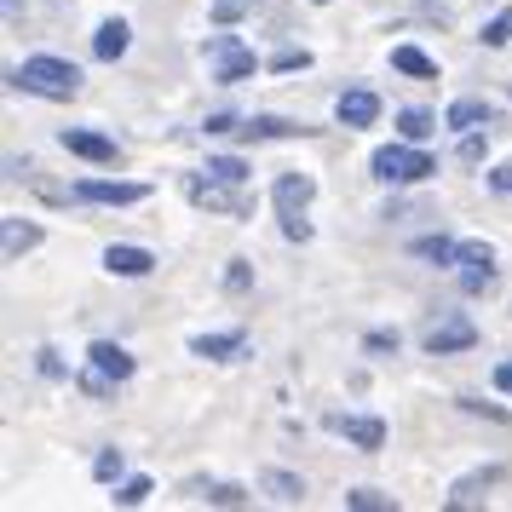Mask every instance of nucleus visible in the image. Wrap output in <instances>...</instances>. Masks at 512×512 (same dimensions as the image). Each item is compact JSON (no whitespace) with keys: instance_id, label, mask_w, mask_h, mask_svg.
I'll list each match as a JSON object with an SVG mask.
<instances>
[{"instance_id":"nucleus-1","label":"nucleus","mask_w":512,"mask_h":512,"mask_svg":"<svg viewBox=\"0 0 512 512\" xmlns=\"http://www.w3.org/2000/svg\"><path fill=\"white\" fill-rule=\"evenodd\" d=\"M179 190H185L190 208H202V213H219V219H254V196H248L242 185H231V179H213L208 167H202V173H185Z\"/></svg>"},{"instance_id":"nucleus-2","label":"nucleus","mask_w":512,"mask_h":512,"mask_svg":"<svg viewBox=\"0 0 512 512\" xmlns=\"http://www.w3.org/2000/svg\"><path fill=\"white\" fill-rule=\"evenodd\" d=\"M12 87L35 93V98H75L81 93V70H75L70 58H24L12 70Z\"/></svg>"},{"instance_id":"nucleus-3","label":"nucleus","mask_w":512,"mask_h":512,"mask_svg":"<svg viewBox=\"0 0 512 512\" xmlns=\"http://www.w3.org/2000/svg\"><path fill=\"white\" fill-rule=\"evenodd\" d=\"M369 173L380 179V185H420V179L438 173V162H432L426 150H415V144H380L374 162H369Z\"/></svg>"},{"instance_id":"nucleus-4","label":"nucleus","mask_w":512,"mask_h":512,"mask_svg":"<svg viewBox=\"0 0 512 512\" xmlns=\"http://www.w3.org/2000/svg\"><path fill=\"white\" fill-rule=\"evenodd\" d=\"M208 64H213V81H219V87H236V81H248V75L259 70L254 47H242L236 35H213L208 41Z\"/></svg>"},{"instance_id":"nucleus-5","label":"nucleus","mask_w":512,"mask_h":512,"mask_svg":"<svg viewBox=\"0 0 512 512\" xmlns=\"http://www.w3.org/2000/svg\"><path fill=\"white\" fill-rule=\"evenodd\" d=\"M144 196H150V190L127 185V179H81V185H75V202H98V208H133Z\"/></svg>"},{"instance_id":"nucleus-6","label":"nucleus","mask_w":512,"mask_h":512,"mask_svg":"<svg viewBox=\"0 0 512 512\" xmlns=\"http://www.w3.org/2000/svg\"><path fill=\"white\" fill-rule=\"evenodd\" d=\"M478 346V328H472V317H443L432 334H426V357H455V351H472Z\"/></svg>"},{"instance_id":"nucleus-7","label":"nucleus","mask_w":512,"mask_h":512,"mask_svg":"<svg viewBox=\"0 0 512 512\" xmlns=\"http://www.w3.org/2000/svg\"><path fill=\"white\" fill-rule=\"evenodd\" d=\"M58 144H64L70 156H81V162H98V167L116 162V139H110V133H93V127H64Z\"/></svg>"},{"instance_id":"nucleus-8","label":"nucleus","mask_w":512,"mask_h":512,"mask_svg":"<svg viewBox=\"0 0 512 512\" xmlns=\"http://www.w3.org/2000/svg\"><path fill=\"white\" fill-rule=\"evenodd\" d=\"M328 432H340V438H351L363 455H374V449L386 443V420H374V415H328Z\"/></svg>"},{"instance_id":"nucleus-9","label":"nucleus","mask_w":512,"mask_h":512,"mask_svg":"<svg viewBox=\"0 0 512 512\" xmlns=\"http://www.w3.org/2000/svg\"><path fill=\"white\" fill-rule=\"evenodd\" d=\"M311 196H317V179H311V173H282L277 185H271V202H277L282 219H288V213H305Z\"/></svg>"},{"instance_id":"nucleus-10","label":"nucleus","mask_w":512,"mask_h":512,"mask_svg":"<svg viewBox=\"0 0 512 512\" xmlns=\"http://www.w3.org/2000/svg\"><path fill=\"white\" fill-rule=\"evenodd\" d=\"M104 271L110 277H150L156 271V254L150 248H133V242H116V248H104Z\"/></svg>"},{"instance_id":"nucleus-11","label":"nucleus","mask_w":512,"mask_h":512,"mask_svg":"<svg viewBox=\"0 0 512 512\" xmlns=\"http://www.w3.org/2000/svg\"><path fill=\"white\" fill-rule=\"evenodd\" d=\"M334 116H340V127H374L380 121V98L374 93H340V104H334Z\"/></svg>"},{"instance_id":"nucleus-12","label":"nucleus","mask_w":512,"mask_h":512,"mask_svg":"<svg viewBox=\"0 0 512 512\" xmlns=\"http://www.w3.org/2000/svg\"><path fill=\"white\" fill-rule=\"evenodd\" d=\"M248 144H265V139H300V133H311V127H300V121H282V116H254L236 127Z\"/></svg>"},{"instance_id":"nucleus-13","label":"nucleus","mask_w":512,"mask_h":512,"mask_svg":"<svg viewBox=\"0 0 512 512\" xmlns=\"http://www.w3.org/2000/svg\"><path fill=\"white\" fill-rule=\"evenodd\" d=\"M495 110H489L484 98H455L449 110H443V127H455V133H472V127H489Z\"/></svg>"},{"instance_id":"nucleus-14","label":"nucleus","mask_w":512,"mask_h":512,"mask_svg":"<svg viewBox=\"0 0 512 512\" xmlns=\"http://www.w3.org/2000/svg\"><path fill=\"white\" fill-rule=\"evenodd\" d=\"M127 41H133V29L121 24V18H104L98 35H93V58H98V64H116L121 52H127Z\"/></svg>"},{"instance_id":"nucleus-15","label":"nucleus","mask_w":512,"mask_h":512,"mask_svg":"<svg viewBox=\"0 0 512 512\" xmlns=\"http://www.w3.org/2000/svg\"><path fill=\"white\" fill-rule=\"evenodd\" d=\"M409 254L426 259V265H461V242L455 236H420V242H409Z\"/></svg>"},{"instance_id":"nucleus-16","label":"nucleus","mask_w":512,"mask_h":512,"mask_svg":"<svg viewBox=\"0 0 512 512\" xmlns=\"http://www.w3.org/2000/svg\"><path fill=\"white\" fill-rule=\"evenodd\" d=\"M489 484H501V466H489V472H472V478H461V484L449 489V507H478Z\"/></svg>"},{"instance_id":"nucleus-17","label":"nucleus","mask_w":512,"mask_h":512,"mask_svg":"<svg viewBox=\"0 0 512 512\" xmlns=\"http://www.w3.org/2000/svg\"><path fill=\"white\" fill-rule=\"evenodd\" d=\"M87 363H98V369L116 374V380H133V357L121 346H110V340H93V346H87Z\"/></svg>"},{"instance_id":"nucleus-18","label":"nucleus","mask_w":512,"mask_h":512,"mask_svg":"<svg viewBox=\"0 0 512 512\" xmlns=\"http://www.w3.org/2000/svg\"><path fill=\"white\" fill-rule=\"evenodd\" d=\"M259 489H265L271 501H282V507H300L305 501V478H294V472H265Z\"/></svg>"},{"instance_id":"nucleus-19","label":"nucleus","mask_w":512,"mask_h":512,"mask_svg":"<svg viewBox=\"0 0 512 512\" xmlns=\"http://www.w3.org/2000/svg\"><path fill=\"white\" fill-rule=\"evenodd\" d=\"M190 351H196V357H213V363H225V357H236V351H242V334H196V340H190Z\"/></svg>"},{"instance_id":"nucleus-20","label":"nucleus","mask_w":512,"mask_h":512,"mask_svg":"<svg viewBox=\"0 0 512 512\" xmlns=\"http://www.w3.org/2000/svg\"><path fill=\"white\" fill-rule=\"evenodd\" d=\"M392 70L397 75H420V81H438V64L420 47H392Z\"/></svg>"},{"instance_id":"nucleus-21","label":"nucleus","mask_w":512,"mask_h":512,"mask_svg":"<svg viewBox=\"0 0 512 512\" xmlns=\"http://www.w3.org/2000/svg\"><path fill=\"white\" fill-rule=\"evenodd\" d=\"M29 248H41V225H29V219H6V259H24Z\"/></svg>"},{"instance_id":"nucleus-22","label":"nucleus","mask_w":512,"mask_h":512,"mask_svg":"<svg viewBox=\"0 0 512 512\" xmlns=\"http://www.w3.org/2000/svg\"><path fill=\"white\" fill-rule=\"evenodd\" d=\"M432 127H438V116H432V110H403V116H397V133H403V139L409 144H420V139H432Z\"/></svg>"},{"instance_id":"nucleus-23","label":"nucleus","mask_w":512,"mask_h":512,"mask_svg":"<svg viewBox=\"0 0 512 512\" xmlns=\"http://www.w3.org/2000/svg\"><path fill=\"white\" fill-rule=\"evenodd\" d=\"M75 386H81L87 397H98V403H104V397H116L121 380H116V374H104V369L93 363V369H81V374H75Z\"/></svg>"},{"instance_id":"nucleus-24","label":"nucleus","mask_w":512,"mask_h":512,"mask_svg":"<svg viewBox=\"0 0 512 512\" xmlns=\"http://www.w3.org/2000/svg\"><path fill=\"white\" fill-rule=\"evenodd\" d=\"M461 288L466 294H484V288H495V259H472L461 271Z\"/></svg>"},{"instance_id":"nucleus-25","label":"nucleus","mask_w":512,"mask_h":512,"mask_svg":"<svg viewBox=\"0 0 512 512\" xmlns=\"http://www.w3.org/2000/svg\"><path fill=\"white\" fill-rule=\"evenodd\" d=\"M208 173H213V179H231V185H248V173H254V167L242 162V156H208Z\"/></svg>"},{"instance_id":"nucleus-26","label":"nucleus","mask_w":512,"mask_h":512,"mask_svg":"<svg viewBox=\"0 0 512 512\" xmlns=\"http://www.w3.org/2000/svg\"><path fill=\"white\" fill-rule=\"evenodd\" d=\"M484 47H512V6L495 12V18L484 24Z\"/></svg>"},{"instance_id":"nucleus-27","label":"nucleus","mask_w":512,"mask_h":512,"mask_svg":"<svg viewBox=\"0 0 512 512\" xmlns=\"http://www.w3.org/2000/svg\"><path fill=\"white\" fill-rule=\"evenodd\" d=\"M346 507H357V512H392V495H380V489H351Z\"/></svg>"},{"instance_id":"nucleus-28","label":"nucleus","mask_w":512,"mask_h":512,"mask_svg":"<svg viewBox=\"0 0 512 512\" xmlns=\"http://www.w3.org/2000/svg\"><path fill=\"white\" fill-rule=\"evenodd\" d=\"M208 507H248V489H242V484H213L208 489Z\"/></svg>"},{"instance_id":"nucleus-29","label":"nucleus","mask_w":512,"mask_h":512,"mask_svg":"<svg viewBox=\"0 0 512 512\" xmlns=\"http://www.w3.org/2000/svg\"><path fill=\"white\" fill-rule=\"evenodd\" d=\"M93 478H98V484H116V478H121V449H98Z\"/></svg>"},{"instance_id":"nucleus-30","label":"nucleus","mask_w":512,"mask_h":512,"mask_svg":"<svg viewBox=\"0 0 512 512\" xmlns=\"http://www.w3.org/2000/svg\"><path fill=\"white\" fill-rule=\"evenodd\" d=\"M144 495H150V478H127V484H121L110 501H116V507H139Z\"/></svg>"},{"instance_id":"nucleus-31","label":"nucleus","mask_w":512,"mask_h":512,"mask_svg":"<svg viewBox=\"0 0 512 512\" xmlns=\"http://www.w3.org/2000/svg\"><path fill=\"white\" fill-rule=\"evenodd\" d=\"M397 346H403V340H397V328H374L369 340H363V351H374V357H386V351L397 357Z\"/></svg>"},{"instance_id":"nucleus-32","label":"nucleus","mask_w":512,"mask_h":512,"mask_svg":"<svg viewBox=\"0 0 512 512\" xmlns=\"http://www.w3.org/2000/svg\"><path fill=\"white\" fill-rule=\"evenodd\" d=\"M248 6H254V0H213V24H236Z\"/></svg>"},{"instance_id":"nucleus-33","label":"nucleus","mask_w":512,"mask_h":512,"mask_svg":"<svg viewBox=\"0 0 512 512\" xmlns=\"http://www.w3.org/2000/svg\"><path fill=\"white\" fill-rule=\"evenodd\" d=\"M248 282H254V265H248V259H231V271H225V288H231V294H242Z\"/></svg>"},{"instance_id":"nucleus-34","label":"nucleus","mask_w":512,"mask_h":512,"mask_svg":"<svg viewBox=\"0 0 512 512\" xmlns=\"http://www.w3.org/2000/svg\"><path fill=\"white\" fill-rule=\"evenodd\" d=\"M484 150H489V139L472 127V133H461V162H484Z\"/></svg>"},{"instance_id":"nucleus-35","label":"nucleus","mask_w":512,"mask_h":512,"mask_svg":"<svg viewBox=\"0 0 512 512\" xmlns=\"http://www.w3.org/2000/svg\"><path fill=\"white\" fill-rule=\"evenodd\" d=\"M271 70H277V75H288V70H311V52H277V58H271Z\"/></svg>"},{"instance_id":"nucleus-36","label":"nucleus","mask_w":512,"mask_h":512,"mask_svg":"<svg viewBox=\"0 0 512 512\" xmlns=\"http://www.w3.org/2000/svg\"><path fill=\"white\" fill-rule=\"evenodd\" d=\"M282 236H288V242H311V219H305V213H288V219H282Z\"/></svg>"},{"instance_id":"nucleus-37","label":"nucleus","mask_w":512,"mask_h":512,"mask_svg":"<svg viewBox=\"0 0 512 512\" xmlns=\"http://www.w3.org/2000/svg\"><path fill=\"white\" fill-rule=\"evenodd\" d=\"M489 190H495V196H512V162H501L489 173Z\"/></svg>"},{"instance_id":"nucleus-38","label":"nucleus","mask_w":512,"mask_h":512,"mask_svg":"<svg viewBox=\"0 0 512 512\" xmlns=\"http://www.w3.org/2000/svg\"><path fill=\"white\" fill-rule=\"evenodd\" d=\"M466 415H489V420H507V409H495V403H478V397H461Z\"/></svg>"},{"instance_id":"nucleus-39","label":"nucleus","mask_w":512,"mask_h":512,"mask_svg":"<svg viewBox=\"0 0 512 512\" xmlns=\"http://www.w3.org/2000/svg\"><path fill=\"white\" fill-rule=\"evenodd\" d=\"M472 259H495V248L489 242H461V265H472Z\"/></svg>"},{"instance_id":"nucleus-40","label":"nucleus","mask_w":512,"mask_h":512,"mask_svg":"<svg viewBox=\"0 0 512 512\" xmlns=\"http://www.w3.org/2000/svg\"><path fill=\"white\" fill-rule=\"evenodd\" d=\"M202 127H208V133H236L242 121H236V116H225V110H219V116H208V121H202Z\"/></svg>"},{"instance_id":"nucleus-41","label":"nucleus","mask_w":512,"mask_h":512,"mask_svg":"<svg viewBox=\"0 0 512 512\" xmlns=\"http://www.w3.org/2000/svg\"><path fill=\"white\" fill-rule=\"evenodd\" d=\"M41 374H47V380H64V363H58V351H41Z\"/></svg>"},{"instance_id":"nucleus-42","label":"nucleus","mask_w":512,"mask_h":512,"mask_svg":"<svg viewBox=\"0 0 512 512\" xmlns=\"http://www.w3.org/2000/svg\"><path fill=\"white\" fill-rule=\"evenodd\" d=\"M495 386H501V392L512 397V363H501V369H495Z\"/></svg>"},{"instance_id":"nucleus-43","label":"nucleus","mask_w":512,"mask_h":512,"mask_svg":"<svg viewBox=\"0 0 512 512\" xmlns=\"http://www.w3.org/2000/svg\"><path fill=\"white\" fill-rule=\"evenodd\" d=\"M311 6H328V0H311Z\"/></svg>"}]
</instances>
